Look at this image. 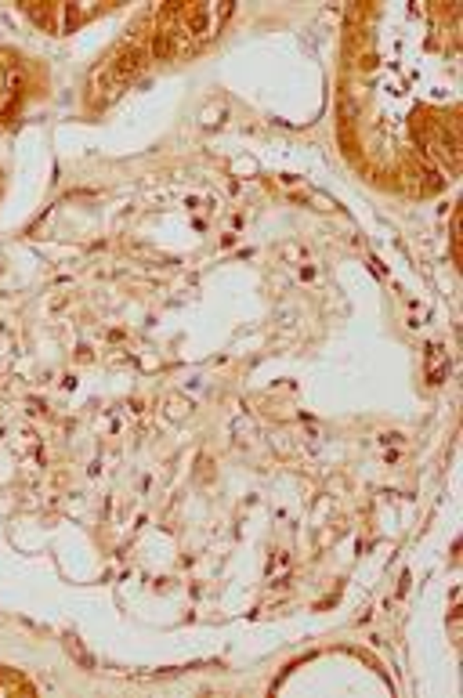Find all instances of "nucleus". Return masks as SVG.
I'll return each mask as SVG.
<instances>
[{"instance_id": "obj_1", "label": "nucleus", "mask_w": 463, "mask_h": 698, "mask_svg": "<svg viewBox=\"0 0 463 698\" xmlns=\"http://www.w3.org/2000/svg\"><path fill=\"white\" fill-rule=\"evenodd\" d=\"M445 376H449V355H445L442 347H435V355H430V380L442 384Z\"/></svg>"}]
</instances>
